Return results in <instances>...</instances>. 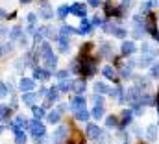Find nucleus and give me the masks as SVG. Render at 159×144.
<instances>
[{
  "mask_svg": "<svg viewBox=\"0 0 159 144\" xmlns=\"http://www.w3.org/2000/svg\"><path fill=\"white\" fill-rule=\"evenodd\" d=\"M85 133H87V137L91 139V141H94V142H106V135H104V131L98 128V124H89L87 126V129H85Z\"/></svg>",
  "mask_w": 159,
  "mask_h": 144,
  "instance_id": "1",
  "label": "nucleus"
},
{
  "mask_svg": "<svg viewBox=\"0 0 159 144\" xmlns=\"http://www.w3.org/2000/svg\"><path fill=\"white\" fill-rule=\"evenodd\" d=\"M156 59V50L152 44H143V56H141V67H150Z\"/></svg>",
  "mask_w": 159,
  "mask_h": 144,
  "instance_id": "2",
  "label": "nucleus"
},
{
  "mask_svg": "<svg viewBox=\"0 0 159 144\" xmlns=\"http://www.w3.org/2000/svg\"><path fill=\"white\" fill-rule=\"evenodd\" d=\"M9 128L13 129V133H17V131H24V129H28V128H30V120H28L24 115H17V116H15V120L9 124Z\"/></svg>",
  "mask_w": 159,
  "mask_h": 144,
  "instance_id": "3",
  "label": "nucleus"
},
{
  "mask_svg": "<svg viewBox=\"0 0 159 144\" xmlns=\"http://www.w3.org/2000/svg\"><path fill=\"white\" fill-rule=\"evenodd\" d=\"M30 133H32V137L34 139H37V137H44L46 135V128H44V124H41V120L37 118H34L32 122H30Z\"/></svg>",
  "mask_w": 159,
  "mask_h": 144,
  "instance_id": "4",
  "label": "nucleus"
},
{
  "mask_svg": "<svg viewBox=\"0 0 159 144\" xmlns=\"http://www.w3.org/2000/svg\"><path fill=\"white\" fill-rule=\"evenodd\" d=\"M102 28H104V32H107V34H113V35L119 37V39H124V37L128 35L126 28H122V26H117V24H113V22H106Z\"/></svg>",
  "mask_w": 159,
  "mask_h": 144,
  "instance_id": "5",
  "label": "nucleus"
},
{
  "mask_svg": "<svg viewBox=\"0 0 159 144\" xmlns=\"http://www.w3.org/2000/svg\"><path fill=\"white\" fill-rule=\"evenodd\" d=\"M69 137V128L67 126H57L54 135H52V142L54 144H63Z\"/></svg>",
  "mask_w": 159,
  "mask_h": 144,
  "instance_id": "6",
  "label": "nucleus"
},
{
  "mask_svg": "<svg viewBox=\"0 0 159 144\" xmlns=\"http://www.w3.org/2000/svg\"><path fill=\"white\" fill-rule=\"evenodd\" d=\"M19 89L22 92H32L35 89V79L34 78H20L19 79Z\"/></svg>",
  "mask_w": 159,
  "mask_h": 144,
  "instance_id": "7",
  "label": "nucleus"
},
{
  "mask_svg": "<svg viewBox=\"0 0 159 144\" xmlns=\"http://www.w3.org/2000/svg\"><path fill=\"white\" fill-rule=\"evenodd\" d=\"M141 94H143V92H141L137 87H129V89L126 91V98H124V100H128L129 104H133V106H135V104H139Z\"/></svg>",
  "mask_w": 159,
  "mask_h": 144,
  "instance_id": "8",
  "label": "nucleus"
},
{
  "mask_svg": "<svg viewBox=\"0 0 159 144\" xmlns=\"http://www.w3.org/2000/svg\"><path fill=\"white\" fill-rule=\"evenodd\" d=\"M69 13H72V15L80 17V19H83V17H87V6H83L81 2H76V4L69 6Z\"/></svg>",
  "mask_w": 159,
  "mask_h": 144,
  "instance_id": "9",
  "label": "nucleus"
},
{
  "mask_svg": "<svg viewBox=\"0 0 159 144\" xmlns=\"http://www.w3.org/2000/svg\"><path fill=\"white\" fill-rule=\"evenodd\" d=\"M39 17L43 20H50V19L54 17V9H52V6H50L48 2H43L39 6Z\"/></svg>",
  "mask_w": 159,
  "mask_h": 144,
  "instance_id": "10",
  "label": "nucleus"
},
{
  "mask_svg": "<svg viewBox=\"0 0 159 144\" xmlns=\"http://www.w3.org/2000/svg\"><path fill=\"white\" fill-rule=\"evenodd\" d=\"M80 70L83 72L85 76H93V74L96 72V61H94V59H83Z\"/></svg>",
  "mask_w": 159,
  "mask_h": 144,
  "instance_id": "11",
  "label": "nucleus"
},
{
  "mask_svg": "<svg viewBox=\"0 0 159 144\" xmlns=\"http://www.w3.org/2000/svg\"><path fill=\"white\" fill-rule=\"evenodd\" d=\"M69 107H70V111H74V113L80 111V109H83L85 107V96H83V94H76V96L72 98V102H70Z\"/></svg>",
  "mask_w": 159,
  "mask_h": 144,
  "instance_id": "12",
  "label": "nucleus"
},
{
  "mask_svg": "<svg viewBox=\"0 0 159 144\" xmlns=\"http://www.w3.org/2000/svg\"><path fill=\"white\" fill-rule=\"evenodd\" d=\"M52 72L46 70V69H41V67H34V79H39V81H46L50 79Z\"/></svg>",
  "mask_w": 159,
  "mask_h": 144,
  "instance_id": "13",
  "label": "nucleus"
},
{
  "mask_svg": "<svg viewBox=\"0 0 159 144\" xmlns=\"http://www.w3.org/2000/svg\"><path fill=\"white\" fill-rule=\"evenodd\" d=\"M37 92H22V96H20V100H22V104L24 106H30V107H34L35 106V102H37Z\"/></svg>",
  "mask_w": 159,
  "mask_h": 144,
  "instance_id": "14",
  "label": "nucleus"
},
{
  "mask_svg": "<svg viewBox=\"0 0 159 144\" xmlns=\"http://www.w3.org/2000/svg\"><path fill=\"white\" fill-rule=\"evenodd\" d=\"M56 41H57V48H59L61 54H69V52H70V41H69V37L57 35Z\"/></svg>",
  "mask_w": 159,
  "mask_h": 144,
  "instance_id": "15",
  "label": "nucleus"
},
{
  "mask_svg": "<svg viewBox=\"0 0 159 144\" xmlns=\"http://www.w3.org/2000/svg\"><path fill=\"white\" fill-rule=\"evenodd\" d=\"M57 100H59V89H57V87H50L48 92H46V104H44V106H52V104L57 102Z\"/></svg>",
  "mask_w": 159,
  "mask_h": 144,
  "instance_id": "16",
  "label": "nucleus"
},
{
  "mask_svg": "<svg viewBox=\"0 0 159 144\" xmlns=\"http://www.w3.org/2000/svg\"><path fill=\"white\" fill-rule=\"evenodd\" d=\"M78 34H80V35H91V34H93V24H91V20H87L85 17L81 19Z\"/></svg>",
  "mask_w": 159,
  "mask_h": 144,
  "instance_id": "17",
  "label": "nucleus"
},
{
  "mask_svg": "<svg viewBox=\"0 0 159 144\" xmlns=\"http://www.w3.org/2000/svg\"><path fill=\"white\" fill-rule=\"evenodd\" d=\"M37 54H39L41 57L44 59V57H48L50 54H54V50H52V44L48 43V41H44V43H41L39 48H37Z\"/></svg>",
  "mask_w": 159,
  "mask_h": 144,
  "instance_id": "18",
  "label": "nucleus"
},
{
  "mask_svg": "<svg viewBox=\"0 0 159 144\" xmlns=\"http://www.w3.org/2000/svg\"><path fill=\"white\" fill-rule=\"evenodd\" d=\"M120 50H122V56H131V54H135L137 46H135V43H133V41H124Z\"/></svg>",
  "mask_w": 159,
  "mask_h": 144,
  "instance_id": "19",
  "label": "nucleus"
},
{
  "mask_svg": "<svg viewBox=\"0 0 159 144\" xmlns=\"http://www.w3.org/2000/svg\"><path fill=\"white\" fill-rule=\"evenodd\" d=\"M57 89H59V92H69V91H72L74 89V79H61L59 81V85H57Z\"/></svg>",
  "mask_w": 159,
  "mask_h": 144,
  "instance_id": "20",
  "label": "nucleus"
},
{
  "mask_svg": "<svg viewBox=\"0 0 159 144\" xmlns=\"http://www.w3.org/2000/svg\"><path fill=\"white\" fill-rule=\"evenodd\" d=\"M44 67H46V70H56V67H57V57L54 56V54H50L48 57H44Z\"/></svg>",
  "mask_w": 159,
  "mask_h": 144,
  "instance_id": "21",
  "label": "nucleus"
},
{
  "mask_svg": "<svg viewBox=\"0 0 159 144\" xmlns=\"http://www.w3.org/2000/svg\"><path fill=\"white\" fill-rule=\"evenodd\" d=\"M59 120H61V113H59L57 109H54V111H50V113L46 115V122H48V124H52V126H54V124H57Z\"/></svg>",
  "mask_w": 159,
  "mask_h": 144,
  "instance_id": "22",
  "label": "nucleus"
},
{
  "mask_svg": "<svg viewBox=\"0 0 159 144\" xmlns=\"http://www.w3.org/2000/svg\"><path fill=\"white\" fill-rule=\"evenodd\" d=\"M109 96H111V98H115L117 102H124V89H122V87L109 89Z\"/></svg>",
  "mask_w": 159,
  "mask_h": 144,
  "instance_id": "23",
  "label": "nucleus"
},
{
  "mask_svg": "<svg viewBox=\"0 0 159 144\" xmlns=\"http://www.w3.org/2000/svg\"><path fill=\"white\" fill-rule=\"evenodd\" d=\"M26 22H28V30L34 34V32L37 30V28H35V24H37V15H35V13H28V15H26Z\"/></svg>",
  "mask_w": 159,
  "mask_h": 144,
  "instance_id": "24",
  "label": "nucleus"
},
{
  "mask_svg": "<svg viewBox=\"0 0 159 144\" xmlns=\"http://www.w3.org/2000/svg\"><path fill=\"white\" fill-rule=\"evenodd\" d=\"M59 35L61 37H70V35H78V30L76 28H72V26H61V30H59Z\"/></svg>",
  "mask_w": 159,
  "mask_h": 144,
  "instance_id": "25",
  "label": "nucleus"
},
{
  "mask_svg": "<svg viewBox=\"0 0 159 144\" xmlns=\"http://www.w3.org/2000/svg\"><path fill=\"white\" fill-rule=\"evenodd\" d=\"M94 92L96 94H109V87L104 81H96L94 83Z\"/></svg>",
  "mask_w": 159,
  "mask_h": 144,
  "instance_id": "26",
  "label": "nucleus"
},
{
  "mask_svg": "<svg viewBox=\"0 0 159 144\" xmlns=\"http://www.w3.org/2000/svg\"><path fill=\"white\" fill-rule=\"evenodd\" d=\"M7 35H9L11 41H19V37L22 35V26H19V24H17V26H13V28L9 30V34H7Z\"/></svg>",
  "mask_w": 159,
  "mask_h": 144,
  "instance_id": "27",
  "label": "nucleus"
},
{
  "mask_svg": "<svg viewBox=\"0 0 159 144\" xmlns=\"http://www.w3.org/2000/svg\"><path fill=\"white\" fill-rule=\"evenodd\" d=\"M146 139L148 141H156L157 139V126L156 124H152V126L146 128Z\"/></svg>",
  "mask_w": 159,
  "mask_h": 144,
  "instance_id": "28",
  "label": "nucleus"
},
{
  "mask_svg": "<svg viewBox=\"0 0 159 144\" xmlns=\"http://www.w3.org/2000/svg\"><path fill=\"white\" fill-rule=\"evenodd\" d=\"M104 113H106V111H104V106H94L93 111H91V116L96 118V120H100V118L104 116Z\"/></svg>",
  "mask_w": 159,
  "mask_h": 144,
  "instance_id": "29",
  "label": "nucleus"
},
{
  "mask_svg": "<svg viewBox=\"0 0 159 144\" xmlns=\"http://www.w3.org/2000/svg\"><path fill=\"white\" fill-rule=\"evenodd\" d=\"M102 74H104L107 79H115V76H117V72H115V69H113L111 65H106V67L102 69Z\"/></svg>",
  "mask_w": 159,
  "mask_h": 144,
  "instance_id": "30",
  "label": "nucleus"
},
{
  "mask_svg": "<svg viewBox=\"0 0 159 144\" xmlns=\"http://www.w3.org/2000/svg\"><path fill=\"white\" fill-rule=\"evenodd\" d=\"M76 94H83L85 92V81L83 79H74V89H72Z\"/></svg>",
  "mask_w": 159,
  "mask_h": 144,
  "instance_id": "31",
  "label": "nucleus"
},
{
  "mask_svg": "<svg viewBox=\"0 0 159 144\" xmlns=\"http://www.w3.org/2000/svg\"><path fill=\"white\" fill-rule=\"evenodd\" d=\"M89 116H91V113L87 111V109H80V111H76V118H78L80 122H87L89 120Z\"/></svg>",
  "mask_w": 159,
  "mask_h": 144,
  "instance_id": "32",
  "label": "nucleus"
},
{
  "mask_svg": "<svg viewBox=\"0 0 159 144\" xmlns=\"http://www.w3.org/2000/svg\"><path fill=\"white\" fill-rule=\"evenodd\" d=\"M32 113H34V116H35L37 120H41V118H44V116H46L44 107H39V106H34V107H32Z\"/></svg>",
  "mask_w": 159,
  "mask_h": 144,
  "instance_id": "33",
  "label": "nucleus"
},
{
  "mask_svg": "<svg viewBox=\"0 0 159 144\" xmlns=\"http://www.w3.org/2000/svg\"><path fill=\"white\" fill-rule=\"evenodd\" d=\"M9 106H6V104H0V122H6L7 120V115H9Z\"/></svg>",
  "mask_w": 159,
  "mask_h": 144,
  "instance_id": "34",
  "label": "nucleus"
},
{
  "mask_svg": "<svg viewBox=\"0 0 159 144\" xmlns=\"http://www.w3.org/2000/svg\"><path fill=\"white\" fill-rule=\"evenodd\" d=\"M26 141H28V137H26L24 131H17L15 133V144H26Z\"/></svg>",
  "mask_w": 159,
  "mask_h": 144,
  "instance_id": "35",
  "label": "nucleus"
},
{
  "mask_svg": "<svg viewBox=\"0 0 159 144\" xmlns=\"http://www.w3.org/2000/svg\"><path fill=\"white\" fill-rule=\"evenodd\" d=\"M19 44H20L22 48H28V46H30V35L22 32V35L19 37Z\"/></svg>",
  "mask_w": 159,
  "mask_h": 144,
  "instance_id": "36",
  "label": "nucleus"
},
{
  "mask_svg": "<svg viewBox=\"0 0 159 144\" xmlns=\"http://www.w3.org/2000/svg\"><path fill=\"white\" fill-rule=\"evenodd\" d=\"M100 48H102V56H106V57H111V44L109 43H102L100 44Z\"/></svg>",
  "mask_w": 159,
  "mask_h": 144,
  "instance_id": "37",
  "label": "nucleus"
},
{
  "mask_svg": "<svg viewBox=\"0 0 159 144\" xmlns=\"http://www.w3.org/2000/svg\"><path fill=\"white\" fill-rule=\"evenodd\" d=\"M131 116H133V111H124V118H122V128H126L129 122H131Z\"/></svg>",
  "mask_w": 159,
  "mask_h": 144,
  "instance_id": "38",
  "label": "nucleus"
},
{
  "mask_svg": "<svg viewBox=\"0 0 159 144\" xmlns=\"http://www.w3.org/2000/svg\"><path fill=\"white\" fill-rule=\"evenodd\" d=\"M13 50V44L11 43H4V44H0V56H6L7 52H11Z\"/></svg>",
  "mask_w": 159,
  "mask_h": 144,
  "instance_id": "39",
  "label": "nucleus"
},
{
  "mask_svg": "<svg viewBox=\"0 0 159 144\" xmlns=\"http://www.w3.org/2000/svg\"><path fill=\"white\" fill-rule=\"evenodd\" d=\"M117 124H119L117 116H113V115H111V116H107V118H106V126H107V128H117Z\"/></svg>",
  "mask_w": 159,
  "mask_h": 144,
  "instance_id": "40",
  "label": "nucleus"
},
{
  "mask_svg": "<svg viewBox=\"0 0 159 144\" xmlns=\"http://www.w3.org/2000/svg\"><path fill=\"white\" fill-rule=\"evenodd\" d=\"M67 13H69V6H59V7H57V17H59V19H65Z\"/></svg>",
  "mask_w": 159,
  "mask_h": 144,
  "instance_id": "41",
  "label": "nucleus"
},
{
  "mask_svg": "<svg viewBox=\"0 0 159 144\" xmlns=\"http://www.w3.org/2000/svg\"><path fill=\"white\" fill-rule=\"evenodd\" d=\"M9 94V89H7V85L4 83V81H0V98H6Z\"/></svg>",
  "mask_w": 159,
  "mask_h": 144,
  "instance_id": "42",
  "label": "nucleus"
},
{
  "mask_svg": "<svg viewBox=\"0 0 159 144\" xmlns=\"http://www.w3.org/2000/svg\"><path fill=\"white\" fill-rule=\"evenodd\" d=\"M91 24H93V26H104L106 22H104V19H102V17L94 15V17H93V22H91Z\"/></svg>",
  "mask_w": 159,
  "mask_h": 144,
  "instance_id": "43",
  "label": "nucleus"
},
{
  "mask_svg": "<svg viewBox=\"0 0 159 144\" xmlns=\"http://www.w3.org/2000/svg\"><path fill=\"white\" fill-rule=\"evenodd\" d=\"M56 78H57L59 81H61V79H67V78H69V70H57L56 72Z\"/></svg>",
  "mask_w": 159,
  "mask_h": 144,
  "instance_id": "44",
  "label": "nucleus"
},
{
  "mask_svg": "<svg viewBox=\"0 0 159 144\" xmlns=\"http://www.w3.org/2000/svg\"><path fill=\"white\" fill-rule=\"evenodd\" d=\"M150 74H152V78H159V63H154V65H152Z\"/></svg>",
  "mask_w": 159,
  "mask_h": 144,
  "instance_id": "45",
  "label": "nucleus"
},
{
  "mask_svg": "<svg viewBox=\"0 0 159 144\" xmlns=\"http://www.w3.org/2000/svg\"><path fill=\"white\" fill-rule=\"evenodd\" d=\"M87 4H89V6H93V7H98V6L102 4V0H87Z\"/></svg>",
  "mask_w": 159,
  "mask_h": 144,
  "instance_id": "46",
  "label": "nucleus"
},
{
  "mask_svg": "<svg viewBox=\"0 0 159 144\" xmlns=\"http://www.w3.org/2000/svg\"><path fill=\"white\" fill-rule=\"evenodd\" d=\"M7 34H9V30H7L6 26H0V39H2V37H6Z\"/></svg>",
  "mask_w": 159,
  "mask_h": 144,
  "instance_id": "47",
  "label": "nucleus"
},
{
  "mask_svg": "<svg viewBox=\"0 0 159 144\" xmlns=\"http://www.w3.org/2000/svg\"><path fill=\"white\" fill-rule=\"evenodd\" d=\"M46 92H48V89H46V87H41L39 92H37V96H46Z\"/></svg>",
  "mask_w": 159,
  "mask_h": 144,
  "instance_id": "48",
  "label": "nucleus"
},
{
  "mask_svg": "<svg viewBox=\"0 0 159 144\" xmlns=\"http://www.w3.org/2000/svg\"><path fill=\"white\" fill-rule=\"evenodd\" d=\"M129 2H131V0H122V4H120V7H122V9H124V7H126V6H128V4H129Z\"/></svg>",
  "mask_w": 159,
  "mask_h": 144,
  "instance_id": "49",
  "label": "nucleus"
},
{
  "mask_svg": "<svg viewBox=\"0 0 159 144\" xmlns=\"http://www.w3.org/2000/svg\"><path fill=\"white\" fill-rule=\"evenodd\" d=\"M148 2H150V6L154 7V6H157V2H159V0H148Z\"/></svg>",
  "mask_w": 159,
  "mask_h": 144,
  "instance_id": "50",
  "label": "nucleus"
},
{
  "mask_svg": "<svg viewBox=\"0 0 159 144\" xmlns=\"http://www.w3.org/2000/svg\"><path fill=\"white\" fill-rule=\"evenodd\" d=\"M19 2H20V4H30L32 0H19Z\"/></svg>",
  "mask_w": 159,
  "mask_h": 144,
  "instance_id": "51",
  "label": "nucleus"
},
{
  "mask_svg": "<svg viewBox=\"0 0 159 144\" xmlns=\"http://www.w3.org/2000/svg\"><path fill=\"white\" fill-rule=\"evenodd\" d=\"M4 15H6V13H4V9L0 7V17H4Z\"/></svg>",
  "mask_w": 159,
  "mask_h": 144,
  "instance_id": "52",
  "label": "nucleus"
},
{
  "mask_svg": "<svg viewBox=\"0 0 159 144\" xmlns=\"http://www.w3.org/2000/svg\"><path fill=\"white\" fill-rule=\"evenodd\" d=\"M156 104H157V109H159V94H157V100H156Z\"/></svg>",
  "mask_w": 159,
  "mask_h": 144,
  "instance_id": "53",
  "label": "nucleus"
},
{
  "mask_svg": "<svg viewBox=\"0 0 159 144\" xmlns=\"http://www.w3.org/2000/svg\"><path fill=\"white\" fill-rule=\"evenodd\" d=\"M2 131H4V126H0V133H2Z\"/></svg>",
  "mask_w": 159,
  "mask_h": 144,
  "instance_id": "54",
  "label": "nucleus"
}]
</instances>
